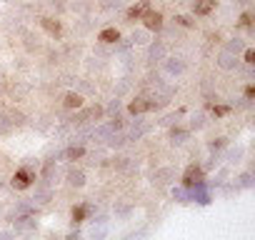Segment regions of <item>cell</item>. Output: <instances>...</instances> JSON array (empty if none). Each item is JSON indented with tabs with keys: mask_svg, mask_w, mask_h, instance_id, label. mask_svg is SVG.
Instances as JSON below:
<instances>
[{
	"mask_svg": "<svg viewBox=\"0 0 255 240\" xmlns=\"http://www.w3.org/2000/svg\"><path fill=\"white\" fill-rule=\"evenodd\" d=\"M35 183V173L30 170V168H20L18 173H15V178H13V185L18 188V190H25V188H30Z\"/></svg>",
	"mask_w": 255,
	"mask_h": 240,
	"instance_id": "obj_1",
	"label": "cell"
},
{
	"mask_svg": "<svg viewBox=\"0 0 255 240\" xmlns=\"http://www.w3.org/2000/svg\"><path fill=\"white\" fill-rule=\"evenodd\" d=\"M140 18H143V25H145L148 30H160V28H163V15H160L158 10H150V8H148Z\"/></svg>",
	"mask_w": 255,
	"mask_h": 240,
	"instance_id": "obj_2",
	"label": "cell"
},
{
	"mask_svg": "<svg viewBox=\"0 0 255 240\" xmlns=\"http://www.w3.org/2000/svg\"><path fill=\"white\" fill-rule=\"evenodd\" d=\"M198 183H203V170H200L198 165L185 168V173H183V185H185V188H193V185H198Z\"/></svg>",
	"mask_w": 255,
	"mask_h": 240,
	"instance_id": "obj_3",
	"label": "cell"
},
{
	"mask_svg": "<svg viewBox=\"0 0 255 240\" xmlns=\"http://www.w3.org/2000/svg\"><path fill=\"white\" fill-rule=\"evenodd\" d=\"M40 23H43V28H45L53 38H60V35H63V25H60V20H55V18H43Z\"/></svg>",
	"mask_w": 255,
	"mask_h": 240,
	"instance_id": "obj_4",
	"label": "cell"
},
{
	"mask_svg": "<svg viewBox=\"0 0 255 240\" xmlns=\"http://www.w3.org/2000/svg\"><path fill=\"white\" fill-rule=\"evenodd\" d=\"M150 108H155V103H150L148 98H135V100L130 103V113H133V115H140V113H145V110H150Z\"/></svg>",
	"mask_w": 255,
	"mask_h": 240,
	"instance_id": "obj_5",
	"label": "cell"
},
{
	"mask_svg": "<svg viewBox=\"0 0 255 240\" xmlns=\"http://www.w3.org/2000/svg\"><path fill=\"white\" fill-rule=\"evenodd\" d=\"M148 8H150V0H140L138 5H133L130 10H128V18H130V20H138V18H140Z\"/></svg>",
	"mask_w": 255,
	"mask_h": 240,
	"instance_id": "obj_6",
	"label": "cell"
},
{
	"mask_svg": "<svg viewBox=\"0 0 255 240\" xmlns=\"http://www.w3.org/2000/svg\"><path fill=\"white\" fill-rule=\"evenodd\" d=\"M98 40H103V43H118L120 40V33L115 28H105V30H100Z\"/></svg>",
	"mask_w": 255,
	"mask_h": 240,
	"instance_id": "obj_7",
	"label": "cell"
},
{
	"mask_svg": "<svg viewBox=\"0 0 255 240\" xmlns=\"http://www.w3.org/2000/svg\"><path fill=\"white\" fill-rule=\"evenodd\" d=\"M100 115H103V110H100V108L95 105V108H90V110H85V113H80V115H78L75 120H78V123H85V120H93V118L98 120Z\"/></svg>",
	"mask_w": 255,
	"mask_h": 240,
	"instance_id": "obj_8",
	"label": "cell"
},
{
	"mask_svg": "<svg viewBox=\"0 0 255 240\" xmlns=\"http://www.w3.org/2000/svg\"><path fill=\"white\" fill-rule=\"evenodd\" d=\"M88 215H90V205H78V208H73V223H83Z\"/></svg>",
	"mask_w": 255,
	"mask_h": 240,
	"instance_id": "obj_9",
	"label": "cell"
},
{
	"mask_svg": "<svg viewBox=\"0 0 255 240\" xmlns=\"http://www.w3.org/2000/svg\"><path fill=\"white\" fill-rule=\"evenodd\" d=\"M213 8H215V0H200V3H195V13L198 15H208Z\"/></svg>",
	"mask_w": 255,
	"mask_h": 240,
	"instance_id": "obj_10",
	"label": "cell"
},
{
	"mask_svg": "<svg viewBox=\"0 0 255 240\" xmlns=\"http://www.w3.org/2000/svg\"><path fill=\"white\" fill-rule=\"evenodd\" d=\"M63 103H65V108H80V105H83V98H80L78 93H68Z\"/></svg>",
	"mask_w": 255,
	"mask_h": 240,
	"instance_id": "obj_11",
	"label": "cell"
},
{
	"mask_svg": "<svg viewBox=\"0 0 255 240\" xmlns=\"http://www.w3.org/2000/svg\"><path fill=\"white\" fill-rule=\"evenodd\" d=\"M68 183L75 185V188H80V185L85 183V180H83V173H80V170H70V173H68Z\"/></svg>",
	"mask_w": 255,
	"mask_h": 240,
	"instance_id": "obj_12",
	"label": "cell"
},
{
	"mask_svg": "<svg viewBox=\"0 0 255 240\" xmlns=\"http://www.w3.org/2000/svg\"><path fill=\"white\" fill-rule=\"evenodd\" d=\"M233 65H235V58L230 53H223L220 55V68H233Z\"/></svg>",
	"mask_w": 255,
	"mask_h": 240,
	"instance_id": "obj_13",
	"label": "cell"
},
{
	"mask_svg": "<svg viewBox=\"0 0 255 240\" xmlns=\"http://www.w3.org/2000/svg\"><path fill=\"white\" fill-rule=\"evenodd\" d=\"M83 153H85V150H83V148H70V150H68V153H65V155H68V158H70V160H78V158H83Z\"/></svg>",
	"mask_w": 255,
	"mask_h": 240,
	"instance_id": "obj_14",
	"label": "cell"
},
{
	"mask_svg": "<svg viewBox=\"0 0 255 240\" xmlns=\"http://www.w3.org/2000/svg\"><path fill=\"white\" fill-rule=\"evenodd\" d=\"M175 20H178V25H183V28H193V18H188V15H178Z\"/></svg>",
	"mask_w": 255,
	"mask_h": 240,
	"instance_id": "obj_15",
	"label": "cell"
},
{
	"mask_svg": "<svg viewBox=\"0 0 255 240\" xmlns=\"http://www.w3.org/2000/svg\"><path fill=\"white\" fill-rule=\"evenodd\" d=\"M240 25L250 28V25H253V15H250V13H243V18H240Z\"/></svg>",
	"mask_w": 255,
	"mask_h": 240,
	"instance_id": "obj_16",
	"label": "cell"
},
{
	"mask_svg": "<svg viewBox=\"0 0 255 240\" xmlns=\"http://www.w3.org/2000/svg\"><path fill=\"white\" fill-rule=\"evenodd\" d=\"M213 113H215V115H228V113H230V108H228V105H215V108H213Z\"/></svg>",
	"mask_w": 255,
	"mask_h": 240,
	"instance_id": "obj_17",
	"label": "cell"
},
{
	"mask_svg": "<svg viewBox=\"0 0 255 240\" xmlns=\"http://www.w3.org/2000/svg\"><path fill=\"white\" fill-rule=\"evenodd\" d=\"M185 135H188V133H183V130H173V143H183Z\"/></svg>",
	"mask_w": 255,
	"mask_h": 240,
	"instance_id": "obj_18",
	"label": "cell"
},
{
	"mask_svg": "<svg viewBox=\"0 0 255 240\" xmlns=\"http://www.w3.org/2000/svg\"><path fill=\"white\" fill-rule=\"evenodd\" d=\"M245 63H250V65H253V63H255V53H253V50H250V48H248V50H245Z\"/></svg>",
	"mask_w": 255,
	"mask_h": 240,
	"instance_id": "obj_19",
	"label": "cell"
},
{
	"mask_svg": "<svg viewBox=\"0 0 255 240\" xmlns=\"http://www.w3.org/2000/svg\"><path fill=\"white\" fill-rule=\"evenodd\" d=\"M168 70H170V73H180L183 65H180V63H168Z\"/></svg>",
	"mask_w": 255,
	"mask_h": 240,
	"instance_id": "obj_20",
	"label": "cell"
},
{
	"mask_svg": "<svg viewBox=\"0 0 255 240\" xmlns=\"http://www.w3.org/2000/svg\"><path fill=\"white\" fill-rule=\"evenodd\" d=\"M150 55H153V58H160V55H163V45H155V48L150 50Z\"/></svg>",
	"mask_w": 255,
	"mask_h": 240,
	"instance_id": "obj_21",
	"label": "cell"
},
{
	"mask_svg": "<svg viewBox=\"0 0 255 240\" xmlns=\"http://www.w3.org/2000/svg\"><path fill=\"white\" fill-rule=\"evenodd\" d=\"M245 98H248V100H250V98H255V88H253V85H248V88H245Z\"/></svg>",
	"mask_w": 255,
	"mask_h": 240,
	"instance_id": "obj_22",
	"label": "cell"
},
{
	"mask_svg": "<svg viewBox=\"0 0 255 240\" xmlns=\"http://www.w3.org/2000/svg\"><path fill=\"white\" fill-rule=\"evenodd\" d=\"M243 48V43L240 40H235V43H230V53H235V50H240Z\"/></svg>",
	"mask_w": 255,
	"mask_h": 240,
	"instance_id": "obj_23",
	"label": "cell"
}]
</instances>
